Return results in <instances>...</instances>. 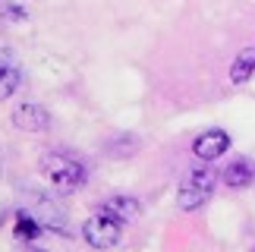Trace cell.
I'll use <instances>...</instances> for the list:
<instances>
[{
    "label": "cell",
    "mask_w": 255,
    "mask_h": 252,
    "mask_svg": "<svg viewBox=\"0 0 255 252\" xmlns=\"http://www.w3.org/2000/svg\"><path fill=\"white\" fill-rule=\"evenodd\" d=\"M41 173L57 192H73V189H79L85 183L82 161L70 158V154H60V151H47L44 154L41 158Z\"/></svg>",
    "instance_id": "1"
},
{
    "label": "cell",
    "mask_w": 255,
    "mask_h": 252,
    "mask_svg": "<svg viewBox=\"0 0 255 252\" xmlns=\"http://www.w3.org/2000/svg\"><path fill=\"white\" fill-rule=\"evenodd\" d=\"M214 170L208 167H195L186 173V180L180 183V192H176V205H180L183 211H195V208H202L205 202L211 199V192H214Z\"/></svg>",
    "instance_id": "2"
},
{
    "label": "cell",
    "mask_w": 255,
    "mask_h": 252,
    "mask_svg": "<svg viewBox=\"0 0 255 252\" xmlns=\"http://www.w3.org/2000/svg\"><path fill=\"white\" fill-rule=\"evenodd\" d=\"M120 234H123V227L117 224L114 218H107V215H92L82 224V237H85V243L92 246V249H111L120 243Z\"/></svg>",
    "instance_id": "3"
},
{
    "label": "cell",
    "mask_w": 255,
    "mask_h": 252,
    "mask_svg": "<svg viewBox=\"0 0 255 252\" xmlns=\"http://www.w3.org/2000/svg\"><path fill=\"white\" fill-rule=\"evenodd\" d=\"M227 148H230V135L224 129H205L192 142V154L199 161H218L227 154Z\"/></svg>",
    "instance_id": "4"
},
{
    "label": "cell",
    "mask_w": 255,
    "mask_h": 252,
    "mask_svg": "<svg viewBox=\"0 0 255 252\" xmlns=\"http://www.w3.org/2000/svg\"><path fill=\"white\" fill-rule=\"evenodd\" d=\"M22 82V66L9 47H0V101L13 98V92Z\"/></svg>",
    "instance_id": "5"
},
{
    "label": "cell",
    "mask_w": 255,
    "mask_h": 252,
    "mask_svg": "<svg viewBox=\"0 0 255 252\" xmlns=\"http://www.w3.org/2000/svg\"><path fill=\"white\" fill-rule=\"evenodd\" d=\"M13 123L19 126V129H25V132H44L47 123H51V117H47V111L41 108V104L25 101V104H16L13 108Z\"/></svg>",
    "instance_id": "6"
},
{
    "label": "cell",
    "mask_w": 255,
    "mask_h": 252,
    "mask_svg": "<svg viewBox=\"0 0 255 252\" xmlns=\"http://www.w3.org/2000/svg\"><path fill=\"white\" fill-rule=\"evenodd\" d=\"M101 215L114 218L117 224L123 227V224H129V221L139 218V199H132V196H114V199H107V202H104Z\"/></svg>",
    "instance_id": "7"
},
{
    "label": "cell",
    "mask_w": 255,
    "mask_h": 252,
    "mask_svg": "<svg viewBox=\"0 0 255 252\" xmlns=\"http://www.w3.org/2000/svg\"><path fill=\"white\" fill-rule=\"evenodd\" d=\"M224 183L233 186V189L252 186V183H255V164L249 158H233L227 167H224Z\"/></svg>",
    "instance_id": "8"
},
{
    "label": "cell",
    "mask_w": 255,
    "mask_h": 252,
    "mask_svg": "<svg viewBox=\"0 0 255 252\" xmlns=\"http://www.w3.org/2000/svg\"><path fill=\"white\" fill-rule=\"evenodd\" d=\"M255 76V47H246V51L237 54V60L230 66V82L233 85H243L246 79Z\"/></svg>",
    "instance_id": "9"
},
{
    "label": "cell",
    "mask_w": 255,
    "mask_h": 252,
    "mask_svg": "<svg viewBox=\"0 0 255 252\" xmlns=\"http://www.w3.org/2000/svg\"><path fill=\"white\" fill-rule=\"evenodd\" d=\"M41 234V224H38V218L32 211H19L16 215V237L19 240H38Z\"/></svg>",
    "instance_id": "10"
},
{
    "label": "cell",
    "mask_w": 255,
    "mask_h": 252,
    "mask_svg": "<svg viewBox=\"0 0 255 252\" xmlns=\"http://www.w3.org/2000/svg\"><path fill=\"white\" fill-rule=\"evenodd\" d=\"M3 16H6V19H25V9H19V6H13V9H6Z\"/></svg>",
    "instance_id": "11"
}]
</instances>
